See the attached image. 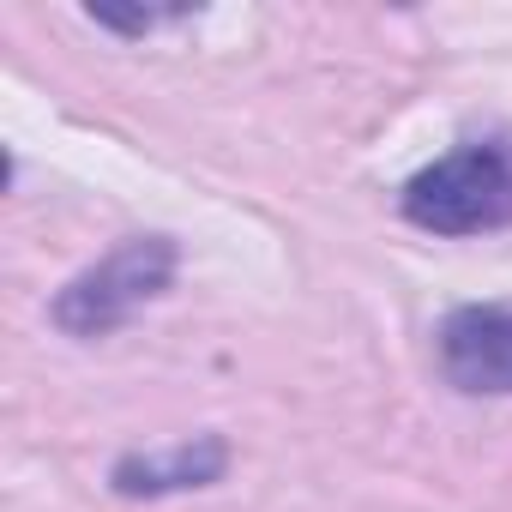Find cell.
Here are the masks:
<instances>
[{
  "label": "cell",
  "mask_w": 512,
  "mask_h": 512,
  "mask_svg": "<svg viewBox=\"0 0 512 512\" xmlns=\"http://www.w3.org/2000/svg\"><path fill=\"white\" fill-rule=\"evenodd\" d=\"M404 217L434 235H482L512 223V145H458L404 187Z\"/></svg>",
  "instance_id": "cell-1"
},
{
  "label": "cell",
  "mask_w": 512,
  "mask_h": 512,
  "mask_svg": "<svg viewBox=\"0 0 512 512\" xmlns=\"http://www.w3.org/2000/svg\"><path fill=\"white\" fill-rule=\"evenodd\" d=\"M169 266H175V253H169V241H133V247H121L115 260H103L91 278H79L67 296H61V308H55V320L67 326V332H103V326H115L121 314H133L145 296H157L163 284H169Z\"/></svg>",
  "instance_id": "cell-2"
},
{
  "label": "cell",
  "mask_w": 512,
  "mask_h": 512,
  "mask_svg": "<svg viewBox=\"0 0 512 512\" xmlns=\"http://www.w3.org/2000/svg\"><path fill=\"white\" fill-rule=\"evenodd\" d=\"M440 368L458 392L512 398V308H458V314H446Z\"/></svg>",
  "instance_id": "cell-3"
}]
</instances>
